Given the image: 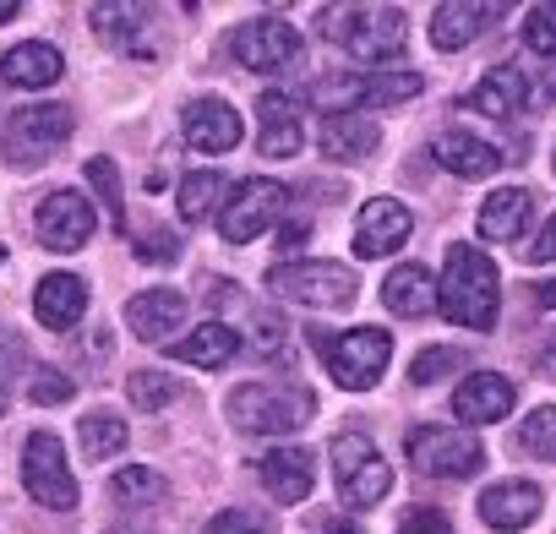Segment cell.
<instances>
[{
    "mask_svg": "<svg viewBox=\"0 0 556 534\" xmlns=\"http://www.w3.org/2000/svg\"><path fill=\"white\" fill-rule=\"evenodd\" d=\"M328 453H333L339 496H344L350 507H377V501L393 491V469H388V458L377 453L371 436H361V431H339Z\"/></svg>",
    "mask_w": 556,
    "mask_h": 534,
    "instance_id": "8992f818",
    "label": "cell"
},
{
    "mask_svg": "<svg viewBox=\"0 0 556 534\" xmlns=\"http://www.w3.org/2000/svg\"><path fill=\"white\" fill-rule=\"evenodd\" d=\"M180 131H186V142H191L197 153H229V148H240V115H235L224 99H197V104H186Z\"/></svg>",
    "mask_w": 556,
    "mask_h": 534,
    "instance_id": "ac0fdd59",
    "label": "cell"
},
{
    "mask_svg": "<svg viewBox=\"0 0 556 534\" xmlns=\"http://www.w3.org/2000/svg\"><path fill=\"white\" fill-rule=\"evenodd\" d=\"M306 104H317V110H328V115H355V104H366V82L361 77H323V82H312L306 88Z\"/></svg>",
    "mask_w": 556,
    "mask_h": 534,
    "instance_id": "1f68e13d",
    "label": "cell"
},
{
    "mask_svg": "<svg viewBox=\"0 0 556 534\" xmlns=\"http://www.w3.org/2000/svg\"><path fill=\"white\" fill-rule=\"evenodd\" d=\"M502 306V279H496V262L480 245H447V267H442V284H437V312L469 333H485L496 322Z\"/></svg>",
    "mask_w": 556,
    "mask_h": 534,
    "instance_id": "6da1fadb",
    "label": "cell"
},
{
    "mask_svg": "<svg viewBox=\"0 0 556 534\" xmlns=\"http://www.w3.org/2000/svg\"><path fill=\"white\" fill-rule=\"evenodd\" d=\"M523 44H529L534 55H556V0L523 12Z\"/></svg>",
    "mask_w": 556,
    "mask_h": 534,
    "instance_id": "74e56055",
    "label": "cell"
},
{
    "mask_svg": "<svg viewBox=\"0 0 556 534\" xmlns=\"http://www.w3.org/2000/svg\"><path fill=\"white\" fill-rule=\"evenodd\" d=\"M34 229H39L45 251H83L93 240V229H99V213H93V202L83 191H50L39 202Z\"/></svg>",
    "mask_w": 556,
    "mask_h": 534,
    "instance_id": "8fae6325",
    "label": "cell"
},
{
    "mask_svg": "<svg viewBox=\"0 0 556 534\" xmlns=\"http://www.w3.org/2000/svg\"><path fill=\"white\" fill-rule=\"evenodd\" d=\"M61 72H66L61 50H55V44H39V39L12 44L7 55H0V77H7L12 88H55Z\"/></svg>",
    "mask_w": 556,
    "mask_h": 534,
    "instance_id": "d4e9b609",
    "label": "cell"
},
{
    "mask_svg": "<svg viewBox=\"0 0 556 534\" xmlns=\"http://www.w3.org/2000/svg\"><path fill=\"white\" fill-rule=\"evenodd\" d=\"M256 474H262V491L278 501V507H301L317 485V469H312V453L306 447H273L256 458Z\"/></svg>",
    "mask_w": 556,
    "mask_h": 534,
    "instance_id": "2e32d148",
    "label": "cell"
},
{
    "mask_svg": "<svg viewBox=\"0 0 556 534\" xmlns=\"http://www.w3.org/2000/svg\"><path fill=\"white\" fill-rule=\"evenodd\" d=\"M382 142V126L371 115H328L323 120V153L339 158V164H355V158H371Z\"/></svg>",
    "mask_w": 556,
    "mask_h": 534,
    "instance_id": "83f0119b",
    "label": "cell"
},
{
    "mask_svg": "<svg viewBox=\"0 0 556 534\" xmlns=\"http://www.w3.org/2000/svg\"><path fill=\"white\" fill-rule=\"evenodd\" d=\"M175 251H180V240H175V234H169V240H164V234H153V240H148L137 256H148V262H164V256H175Z\"/></svg>",
    "mask_w": 556,
    "mask_h": 534,
    "instance_id": "ee69618b",
    "label": "cell"
},
{
    "mask_svg": "<svg viewBox=\"0 0 556 534\" xmlns=\"http://www.w3.org/2000/svg\"><path fill=\"white\" fill-rule=\"evenodd\" d=\"M431 153H437V164L447 169V175H458V180H485V175H496L507 158L491 148V142H480L475 131H442L437 142H431Z\"/></svg>",
    "mask_w": 556,
    "mask_h": 534,
    "instance_id": "44dd1931",
    "label": "cell"
},
{
    "mask_svg": "<svg viewBox=\"0 0 556 534\" xmlns=\"http://www.w3.org/2000/svg\"><path fill=\"white\" fill-rule=\"evenodd\" d=\"M317 415V398L301 382H245L229 393V420L240 431H262V436H290Z\"/></svg>",
    "mask_w": 556,
    "mask_h": 534,
    "instance_id": "7a4b0ae2",
    "label": "cell"
},
{
    "mask_svg": "<svg viewBox=\"0 0 556 534\" xmlns=\"http://www.w3.org/2000/svg\"><path fill=\"white\" fill-rule=\"evenodd\" d=\"M88 180L99 186V196H104V207H110L115 229L126 234V202H121V180H115V164H110V158H88Z\"/></svg>",
    "mask_w": 556,
    "mask_h": 534,
    "instance_id": "f35d334b",
    "label": "cell"
},
{
    "mask_svg": "<svg viewBox=\"0 0 556 534\" xmlns=\"http://www.w3.org/2000/svg\"><path fill=\"white\" fill-rule=\"evenodd\" d=\"M529 218H534V196L523 186H502L480 202L475 229H480V240H518L529 229Z\"/></svg>",
    "mask_w": 556,
    "mask_h": 534,
    "instance_id": "cb8c5ba5",
    "label": "cell"
},
{
    "mask_svg": "<svg viewBox=\"0 0 556 534\" xmlns=\"http://www.w3.org/2000/svg\"><path fill=\"white\" fill-rule=\"evenodd\" d=\"M23 485L50 512H72L77 507V474H72V463H66V453H61V442L50 431H34L23 442Z\"/></svg>",
    "mask_w": 556,
    "mask_h": 534,
    "instance_id": "9c48e42d",
    "label": "cell"
},
{
    "mask_svg": "<svg viewBox=\"0 0 556 534\" xmlns=\"http://www.w3.org/2000/svg\"><path fill=\"white\" fill-rule=\"evenodd\" d=\"M518 447H523L529 458H540V463H556V404L534 409V415L518 425Z\"/></svg>",
    "mask_w": 556,
    "mask_h": 534,
    "instance_id": "836d02e7",
    "label": "cell"
},
{
    "mask_svg": "<svg viewBox=\"0 0 556 534\" xmlns=\"http://www.w3.org/2000/svg\"><path fill=\"white\" fill-rule=\"evenodd\" d=\"M409 463L431 480H469L485 463V447L464 425H415L409 431Z\"/></svg>",
    "mask_w": 556,
    "mask_h": 534,
    "instance_id": "52a82bcc",
    "label": "cell"
},
{
    "mask_svg": "<svg viewBox=\"0 0 556 534\" xmlns=\"http://www.w3.org/2000/svg\"><path fill=\"white\" fill-rule=\"evenodd\" d=\"M77 442H83L88 463H104L126 447V420L121 415H88V420H77Z\"/></svg>",
    "mask_w": 556,
    "mask_h": 534,
    "instance_id": "4dcf8cb0",
    "label": "cell"
},
{
    "mask_svg": "<svg viewBox=\"0 0 556 534\" xmlns=\"http://www.w3.org/2000/svg\"><path fill=\"white\" fill-rule=\"evenodd\" d=\"M513 404H518V387H513V377H496V371H475V377H464L458 393H453V415L464 420V431H469V425H496V420H507Z\"/></svg>",
    "mask_w": 556,
    "mask_h": 534,
    "instance_id": "5bb4252c",
    "label": "cell"
},
{
    "mask_svg": "<svg viewBox=\"0 0 556 534\" xmlns=\"http://www.w3.org/2000/svg\"><path fill=\"white\" fill-rule=\"evenodd\" d=\"M399 534H453V523H447V512H437V507H409L404 523H399Z\"/></svg>",
    "mask_w": 556,
    "mask_h": 534,
    "instance_id": "b9f144b4",
    "label": "cell"
},
{
    "mask_svg": "<svg viewBox=\"0 0 556 534\" xmlns=\"http://www.w3.org/2000/svg\"><path fill=\"white\" fill-rule=\"evenodd\" d=\"M382 306L393 317H426V312H437V279L420 262H399L382 279Z\"/></svg>",
    "mask_w": 556,
    "mask_h": 534,
    "instance_id": "484cf974",
    "label": "cell"
},
{
    "mask_svg": "<svg viewBox=\"0 0 556 534\" xmlns=\"http://www.w3.org/2000/svg\"><path fill=\"white\" fill-rule=\"evenodd\" d=\"M464 366H469L464 349H447V344H442V349H420L415 366H409V382H415V387H431V382H442V377H453V371H464Z\"/></svg>",
    "mask_w": 556,
    "mask_h": 534,
    "instance_id": "d590c367",
    "label": "cell"
},
{
    "mask_svg": "<svg viewBox=\"0 0 556 534\" xmlns=\"http://www.w3.org/2000/svg\"><path fill=\"white\" fill-rule=\"evenodd\" d=\"M72 131H77V115H72L66 104H23V110L7 115V131H0V142H7V153H17V158L28 164V158L55 153Z\"/></svg>",
    "mask_w": 556,
    "mask_h": 534,
    "instance_id": "30bf717a",
    "label": "cell"
},
{
    "mask_svg": "<svg viewBox=\"0 0 556 534\" xmlns=\"http://www.w3.org/2000/svg\"><path fill=\"white\" fill-rule=\"evenodd\" d=\"M169 355L175 360H186V366H229L235 355H240V333L229 328V322H202L197 333H186L180 344H169Z\"/></svg>",
    "mask_w": 556,
    "mask_h": 534,
    "instance_id": "f1b7e54d",
    "label": "cell"
},
{
    "mask_svg": "<svg viewBox=\"0 0 556 534\" xmlns=\"http://www.w3.org/2000/svg\"><path fill=\"white\" fill-rule=\"evenodd\" d=\"M0 415H7V393H0Z\"/></svg>",
    "mask_w": 556,
    "mask_h": 534,
    "instance_id": "c3c4849f",
    "label": "cell"
},
{
    "mask_svg": "<svg viewBox=\"0 0 556 534\" xmlns=\"http://www.w3.org/2000/svg\"><path fill=\"white\" fill-rule=\"evenodd\" d=\"M306 234H312V224L301 218V224H285V229H278V245H285V251H301L306 245Z\"/></svg>",
    "mask_w": 556,
    "mask_h": 534,
    "instance_id": "f6af8a7d",
    "label": "cell"
},
{
    "mask_svg": "<svg viewBox=\"0 0 556 534\" xmlns=\"http://www.w3.org/2000/svg\"><path fill=\"white\" fill-rule=\"evenodd\" d=\"M469 104H475L480 115H491V120H507V115H518V110L529 104V77H523L518 66H491V72L475 82Z\"/></svg>",
    "mask_w": 556,
    "mask_h": 534,
    "instance_id": "4316f807",
    "label": "cell"
},
{
    "mask_svg": "<svg viewBox=\"0 0 556 534\" xmlns=\"http://www.w3.org/2000/svg\"><path fill=\"white\" fill-rule=\"evenodd\" d=\"M301 142H306V131H301V104L290 99V93H262L256 99V153L262 158H295L301 153Z\"/></svg>",
    "mask_w": 556,
    "mask_h": 534,
    "instance_id": "9a60e30c",
    "label": "cell"
},
{
    "mask_svg": "<svg viewBox=\"0 0 556 534\" xmlns=\"http://www.w3.org/2000/svg\"><path fill=\"white\" fill-rule=\"evenodd\" d=\"M420 88H426V77H420V72L393 66V72H377V77L366 82V104H404V99H415Z\"/></svg>",
    "mask_w": 556,
    "mask_h": 534,
    "instance_id": "e575fe53",
    "label": "cell"
},
{
    "mask_svg": "<svg viewBox=\"0 0 556 534\" xmlns=\"http://www.w3.org/2000/svg\"><path fill=\"white\" fill-rule=\"evenodd\" d=\"M0 267H7V256H0Z\"/></svg>",
    "mask_w": 556,
    "mask_h": 534,
    "instance_id": "681fc988",
    "label": "cell"
},
{
    "mask_svg": "<svg viewBox=\"0 0 556 534\" xmlns=\"http://www.w3.org/2000/svg\"><path fill=\"white\" fill-rule=\"evenodd\" d=\"M88 23L99 28V39H110V44H121L126 55H153L159 50V34H148L153 28V12L148 7H93L88 12Z\"/></svg>",
    "mask_w": 556,
    "mask_h": 534,
    "instance_id": "ffe728a7",
    "label": "cell"
},
{
    "mask_svg": "<svg viewBox=\"0 0 556 534\" xmlns=\"http://www.w3.org/2000/svg\"><path fill=\"white\" fill-rule=\"evenodd\" d=\"M409 229H415V218H409L404 202H393V196H371V202L361 207V218H355V256L377 262V256L399 251V245L409 240Z\"/></svg>",
    "mask_w": 556,
    "mask_h": 534,
    "instance_id": "4fadbf2b",
    "label": "cell"
},
{
    "mask_svg": "<svg viewBox=\"0 0 556 534\" xmlns=\"http://www.w3.org/2000/svg\"><path fill=\"white\" fill-rule=\"evenodd\" d=\"M126 398L137 409H164L175 398V377H164V371H131L126 377Z\"/></svg>",
    "mask_w": 556,
    "mask_h": 534,
    "instance_id": "8d00e7d4",
    "label": "cell"
},
{
    "mask_svg": "<svg viewBox=\"0 0 556 534\" xmlns=\"http://www.w3.org/2000/svg\"><path fill=\"white\" fill-rule=\"evenodd\" d=\"M202 534H267V518L262 512H251V507H224V512H213L207 518V529Z\"/></svg>",
    "mask_w": 556,
    "mask_h": 534,
    "instance_id": "60d3db41",
    "label": "cell"
},
{
    "mask_svg": "<svg viewBox=\"0 0 556 534\" xmlns=\"http://www.w3.org/2000/svg\"><path fill=\"white\" fill-rule=\"evenodd\" d=\"M496 17H502V7H469V0H447V7L431 12V44H437L442 55H453V50L475 44Z\"/></svg>",
    "mask_w": 556,
    "mask_h": 534,
    "instance_id": "603a6c76",
    "label": "cell"
},
{
    "mask_svg": "<svg viewBox=\"0 0 556 534\" xmlns=\"http://www.w3.org/2000/svg\"><path fill=\"white\" fill-rule=\"evenodd\" d=\"M110 496L126 501V507H159V501L169 496V480H164L159 469H148V463H126V469L110 480Z\"/></svg>",
    "mask_w": 556,
    "mask_h": 534,
    "instance_id": "f546056e",
    "label": "cell"
},
{
    "mask_svg": "<svg viewBox=\"0 0 556 534\" xmlns=\"http://www.w3.org/2000/svg\"><path fill=\"white\" fill-rule=\"evenodd\" d=\"M529 262H556V218L540 229V240L529 245Z\"/></svg>",
    "mask_w": 556,
    "mask_h": 534,
    "instance_id": "7bdbcfd3",
    "label": "cell"
},
{
    "mask_svg": "<svg viewBox=\"0 0 556 534\" xmlns=\"http://www.w3.org/2000/svg\"><path fill=\"white\" fill-rule=\"evenodd\" d=\"M218 196H224V175H218V169L186 175V180H180V218H186V224H202Z\"/></svg>",
    "mask_w": 556,
    "mask_h": 534,
    "instance_id": "d6a6232c",
    "label": "cell"
},
{
    "mask_svg": "<svg viewBox=\"0 0 556 534\" xmlns=\"http://www.w3.org/2000/svg\"><path fill=\"white\" fill-rule=\"evenodd\" d=\"M72 393H77V382H72L66 371H55V366H39L34 382H28V398H34V404H66Z\"/></svg>",
    "mask_w": 556,
    "mask_h": 534,
    "instance_id": "ab89813d",
    "label": "cell"
},
{
    "mask_svg": "<svg viewBox=\"0 0 556 534\" xmlns=\"http://www.w3.org/2000/svg\"><path fill=\"white\" fill-rule=\"evenodd\" d=\"M323 34L339 44V50H350L355 61H366V66H382L388 55H399L404 50V12L399 7H328L323 12Z\"/></svg>",
    "mask_w": 556,
    "mask_h": 534,
    "instance_id": "3957f363",
    "label": "cell"
},
{
    "mask_svg": "<svg viewBox=\"0 0 556 534\" xmlns=\"http://www.w3.org/2000/svg\"><path fill=\"white\" fill-rule=\"evenodd\" d=\"M34 312H39V322H45L50 333H66V328H77L83 312H88V284H83L77 274H50V279H39V290H34Z\"/></svg>",
    "mask_w": 556,
    "mask_h": 534,
    "instance_id": "7402d4cb",
    "label": "cell"
},
{
    "mask_svg": "<svg viewBox=\"0 0 556 534\" xmlns=\"http://www.w3.org/2000/svg\"><path fill=\"white\" fill-rule=\"evenodd\" d=\"M540 507H545V496H540L534 480H496V485L480 496V518H485V529H496V534L529 529V523L540 518Z\"/></svg>",
    "mask_w": 556,
    "mask_h": 534,
    "instance_id": "e0dca14e",
    "label": "cell"
},
{
    "mask_svg": "<svg viewBox=\"0 0 556 534\" xmlns=\"http://www.w3.org/2000/svg\"><path fill=\"white\" fill-rule=\"evenodd\" d=\"M290 207V186H278V180H240L229 191V202L218 207V234L229 245H245L256 240L262 229H273L278 218H285Z\"/></svg>",
    "mask_w": 556,
    "mask_h": 534,
    "instance_id": "ba28073f",
    "label": "cell"
},
{
    "mask_svg": "<svg viewBox=\"0 0 556 534\" xmlns=\"http://www.w3.org/2000/svg\"><path fill=\"white\" fill-rule=\"evenodd\" d=\"M534 306H545V312H556V279H545V284H534Z\"/></svg>",
    "mask_w": 556,
    "mask_h": 534,
    "instance_id": "bcb514c9",
    "label": "cell"
},
{
    "mask_svg": "<svg viewBox=\"0 0 556 534\" xmlns=\"http://www.w3.org/2000/svg\"><path fill=\"white\" fill-rule=\"evenodd\" d=\"M312 344L328 360V377L344 393H366L382 382L388 360H393V333L382 328H350V333H312Z\"/></svg>",
    "mask_w": 556,
    "mask_h": 534,
    "instance_id": "277c9868",
    "label": "cell"
},
{
    "mask_svg": "<svg viewBox=\"0 0 556 534\" xmlns=\"http://www.w3.org/2000/svg\"><path fill=\"white\" fill-rule=\"evenodd\" d=\"M267 290L312 312H350L361 284L344 262H278L267 267Z\"/></svg>",
    "mask_w": 556,
    "mask_h": 534,
    "instance_id": "5b68a950",
    "label": "cell"
},
{
    "mask_svg": "<svg viewBox=\"0 0 556 534\" xmlns=\"http://www.w3.org/2000/svg\"><path fill=\"white\" fill-rule=\"evenodd\" d=\"M229 50L245 72H285V66L301 61V28L278 23V17H256V23L235 28Z\"/></svg>",
    "mask_w": 556,
    "mask_h": 534,
    "instance_id": "7c38bea8",
    "label": "cell"
},
{
    "mask_svg": "<svg viewBox=\"0 0 556 534\" xmlns=\"http://www.w3.org/2000/svg\"><path fill=\"white\" fill-rule=\"evenodd\" d=\"M180 322H186V295L180 290H142V295L126 301V328L142 344H164Z\"/></svg>",
    "mask_w": 556,
    "mask_h": 534,
    "instance_id": "d6986e66",
    "label": "cell"
},
{
    "mask_svg": "<svg viewBox=\"0 0 556 534\" xmlns=\"http://www.w3.org/2000/svg\"><path fill=\"white\" fill-rule=\"evenodd\" d=\"M17 17V0H0V23H12Z\"/></svg>",
    "mask_w": 556,
    "mask_h": 534,
    "instance_id": "7dc6e473",
    "label": "cell"
}]
</instances>
